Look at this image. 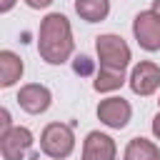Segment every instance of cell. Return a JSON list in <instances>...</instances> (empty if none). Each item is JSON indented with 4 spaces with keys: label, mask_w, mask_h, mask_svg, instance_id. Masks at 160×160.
I'll list each match as a JSON object with an SVG mask.
<instances>
[{
    "label": "cell",
    "mask_w": 160,
    "mask_h": 160,
    "mask_svg": "<svg viewBox=\"0 0 160 160\" xmlns=\"http://www.w3.org/2000/svg\"><path fill=\"white\" fill-rule=\"evenodd\" d=\"M72 30L65 15L50 12L40 22V35H38V50L40 58L50 65H62L72 55Z\"/></svg>",
    "instance_id": "obj_1"
},
{
    "label": "cell",
    "mask_w": 160,
    "mask_h": 160,
    "mask_svg": "<svg viewBox=\"0 0 160 160\" xmlns=\"http://www.w3.org/2000/svg\"><path fill=\"white\" fill-rule=\"evenodd\" d=\"M75 148V135H72V128L65 125V122H50L45 125L42 135H40V150L48 155V158H55V160H65Z\"/></svg>",
    "instance_id": "obj_2"
},
{
    "label": "cell",
    "mask_w": 160,
    "mask_h": 160,
    "mask_svg": "<svg viewBox=\"0 0 160 160\" xmlns=\"http://www.w3.org/2000/svg\"><path fill=\"white\" fill-rule=\"evenodd\" d=\"M95 50H98V60L100 68H112V70H125L130 62V48L120 35L105 32L95 38Z\"/></svg>",
    "instance_id": "obj_3"
},
{
    "label": "cell",
    "mask_w": 160,
    "mask_h": 160,
    "mask_svg": "<svg viewBox=\"0 0 160 160\" xmlns=\"http://www.w3.org/2000/svg\"><path fill=\"white\" fill-rule=\"evenodd\" d=\"M132 35L138 45L148 52L160 50V15L155 10H142L132 20Z\"/></svg>",
    "instance_id": "obj_4"
},
{
    "label": "cell",
    "mask_w": 160,
    "mask_h": 160,
    "mask_svg": "<svg viewBox=\"0 0 160 160\" xmlns=\"http://www.w3.org/2000/svg\"><path fill=\"white\" fill-rule=\"evenodd\" d=\"M32 148V132L28 128H10L0 135V152L2 160H22Z\"/></svg>",
    "instance_id": "obj_5"
},
{
    "label": "cell",
    "mask_w": 160,
    "mask_h": 160,
    "mask_svg": "<svg viewBox=\"0 0 160 160\" xmlns=\"http://www.w3.org/2000/svg\"><path fill=\"white\" fill-rule=\"evenodd\" d=\"M130 115H132V108H130V102L122 100V98H105V100H100V105H98V118H100V122L108 125V128H115V130L125 128V125L130 122Z\"/></svg>",
    "instance_id": "obj_6"
},
{
    "label": "cell",
    "mask_w": 160,
    "mask_h": 160,
    "mask_svg": "<svg viewBox=\"0 0 160 160\" xmlns=\"http://www.w3.org/2000/svg\"><path fill=\"white\" fill-rule=\"evenodd\" d=\"M128 80H130V90L135 95H152L160 88V68L150 60H142L132 68Z\"/></svg>",
    "instance_id": "obj_7"
},
{
    "label": "cell",
    "mask_w": 160,
    "mask_h": 160,
    "mask_svg": "<svg viewBox=\"0 0 160 160\" xmlns=\"http://www.w3.org/2000/svg\"><path fill=\"white\" fill-rule=\"evenodd\" d=\"M50 102H52V95H50V90H48L45 85H40V82L22 85L20 92H18V105H20L25 112H30V115L45 112V110L50 108Z\"/></svg>",
    "instance_id": "obj_8"
},
{
    "label": "cell",
    "mask_w": 160,
    "mask_h": 160,
    "mask_svg": "<svg viewBox=\"0 0 160 160\" xmlns=\"http://www.w3.org/2000/svg\"><path fill=\"white\" fill-rule=\"evenodd\" d=\"M115 140L100 130L88 132L85 142H82V160H115Z\"/></svg>",
    "instance_id": "obj_9"
},
{
    "label": "cell",
    "mask_w": 160,
    "mask_h": 160,
    "mask_svg": "<svg viewBox=\"0 0 160 160\" xmlns=\"http://www.w3.org/2000/svg\"><path fill=\"white\" fill-rule=\"evenodd\" d=\"M22 60L12 52V50H2L0 52V85L2 88H12L20 78H22Z\"/></svg>",
    "instance_id": "obj_10"
},
{
    "label": "cell",
    "mask_w": 160,
    "mask_h": 160,
    "mask_svg": "<svg viewBox=\"0 0 160 160\" xmlns=\"http://www.w3.org/2000/svg\"><path fill=\"white\" fill-rule=\"evenodd\" d=\"M75 12L88 22H100L110 12V0H75Z\"/></svg>",
    "instance_id": "obj_11"
},
{
    "label": "cell",
    "mask_w": 160,
    "mask_h": 160,
    "mask_svg": "<svg viewBox=\"0 0 160 160\" xmlns=\"http://www.w3.org/2000/svg\"><path fill=\"white\" fill-rule=\"evenodd\" d=\"M122 160H160V150L145 138H132L122 152Z\"/></svg>",
    "instance_id": "obj_12"
},
{
    "label": "cell",
    "mask_w": 160,
    "mask_h": 160,
    "mask_svg": "<svg viewBox=\"0 0 160 160\" xmlns=\"http://www.w3.org/2000/svg\"><path fill=\"white\" fill-rule=\"evenodd\" d=\"M125 82V70H112V68H100L98 78L92 80V88L98 92H112L118 88H122Z\"/></svg>",
    "instance_id": "obj_13"
},
{
    "label": "cell",
    "mask_w": 160,
    "mask_h": 160,
    "mask_svg": "<svg viewBox=\"0 0 160 160\" xmlns=\"http://www.w3.org/2000/svg\"><path fill=\"white\" fill-rule=\"evenodd\" d=\"M72 68H75V72H80V75H90V72H92V60H90L88 55H80V58H75Z\"/></svg>",
    "instance_id": "obj_14"
},
{
    "label": "cell",
    "mask_w": 160,
    "mask_h": 160,
    "mask_svg": "<svg viewBox=\"0 0 160 160\" xmlns=\"http://www.w3.org/2000/svg\"><path fill=\"white\" fill-rule=\"evenodd\" d=\"M10 128H12V125H10V112L2 108V110H0V135H2V132H8Z\"/></svg>",
    "instance_id": "obj_15"
},
{
    "label": "cell",
    "mask_w": 160,
    "mask_h": 160,
    "mask_svg": "<svg viewBox=\"0 0 160 160\" xmlns=\"http://www.w3.org/2000/svg\"><path fill=\"white\" fill-rule=\"evenodd\" d=\"M32 10H42V8H50L52 5V0H25Z\"/></svg>",
    "instance_id": "obj_16"
},
{
    "label": "cell",
    "mask_w": 160,
    "mask_h": 160,
    "mask_svg": "<svg viewBox=\"0 0 160 160\" xmlns=\"http://www.w3.org/2000/svg\"><path fill=\"white\" fill-rule=\"evenodd\" d=\"M152 135L160 140V112L155 115V120H152Z\"/></svg>",
    "instance_id": "obj_17"
},
{
    "label": "cell",
    "mask_w": 160,
    "mask_h": 160,
    "mask_svg": "<svg viewBox=\"0 0 160 160\" xmlns=\"http://www.w3.org/2000/svg\"><path fill=\"white\" fill-rule=\"evenodd\" d=\"M12 5H15V0H2V2H0V12H8Z\"/></svg>",
    "instance_id": "obj_18"
},
{
    "label": "cell",
    "mask_w": 160,
    "mask_h": 160,
    "mask_svg": "<svg viewBox=\"0 0 160 160\" xmlns=\"http://www.w3.org/2000/svg\"><path fill=\"white\" fill-rule=\"evenodd\" d=\"M152 10H155V12L160 15V0H152Z\"/></svg>",
    "instance_id": "obj_19"
},
{
    "label": "cell",
    "mask_w": 160,
    "mask_h": 160,
    "mask_svg": "<svg viewBox=\"0 0 160 160\" xmlns=\"http://www.w3.org/2000/svg\"><path fill=\"white\" fill-rule=\"evenodd\" d=\"M158 102H160V100H158Z\"/></svg>",
    "instance_id": "obj_20"
}]
</instances>
